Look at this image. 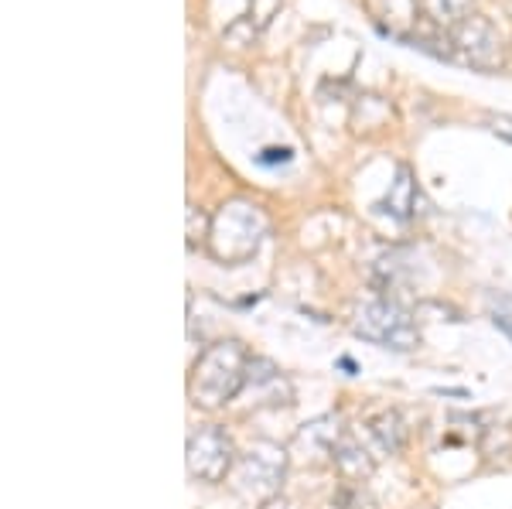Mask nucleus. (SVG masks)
Segmentation results:
<instances>
[{
    "label": "nucleus",
    "mask_w": 512,
    "mask_h": 509,
    "mask_svg": "<svg viewBox=\"0 0 512 509\" xmlns=\"http://www.w3.org/2000/svg\"><path fill=\"white\" fill-rule=\"evenodd\" d=\"M338 438H342L338 417H318V421L304 424V428L297 431L294 448H304L308 455H328V458H332Z\"/></svg>",
    "instance_id": "obj_9"
},
{
    "label": "nucleus",
    "mask_w": 512,
    "mask_h": 509,
    "mask_svg": "<svg viewBox=\"0 0 512 509\" xmlns=\"http://www.w3.org/2000/svg\"><path fill=\"white\" fill-rule=\"evenodd\" d=\"M332 465L349 482L369 479V475H373V458H369V451L362 448V441L355 438V434H342V438H338V445L332 451Z\"/></svg>",
    "instance_id": "obj_7"
},
{
    "label": "nucleus",
    "mask_w": 512,
    "mask_h": 509,
    "mask_svg": "<svg viewBox=\"0 0 512 509\" xmlns=\"http://www.w3.org/2000/svg\"><path fill=\"white\" fill-rule=\"evenodd\" d=\"M352 332L359 335V339L396 349V352H410L420 346L414 315L403 305H396V301H369V305H362L355 311Z\"/></svg>",
    "instance_id": "obj_4"
},
{
    "label": "nucleus",
    "mask_w": 512,
    "mask_h": 509,
    "mask_svg": "<svg viewBox=\"0 0 512 509\" xmlns=\"http://www.w3.org/2000/svg\"><path fill=\"white\" fill-rule=\"evenodd\" d=\"M451 45L454 52H461L468 62L478 65V69H492L499 65V35L482 14H472L468 21H461L458 28L451 31Z\"/></svg>",
    "instance_id": "obj_6"
},
{
    "label": "nucleus",
    "mask_w": 512,
    "mask_h": 509,
    "mask_svg": "<svg viewBox=\"0 0 512 509\" xmlns=\"http://www.w3.org/2000/svg\"><path fill=\"white\" fill-rule=\"evenodd\" d=\"M236 445L226 434V428L219 424H198V428L188 434L185 445V465L188 475L198 482H222L233 475L236 465Z\"/></svg>",
    "instance_id": "obj_5"
},
{
    "label": "nucleus",
    "mask_w": 512,
    "mask_h": 509,
    "mask_svg": "<svg viewBox=\"0 0 512 509\" xmlns=\"http://www.w3.org/2000/svg\"><path fill=\"white\" fill-rule=\"evenodd\" d=\"M287 462H291L287 448L274 445V441H253V445L236 458L229 479H233L239 496H250L263 503V499H270V496H280L277 489L287 475Z\"/></svg>",
    "instance_id": "obj_3"
},
{
    "label": "nucleus",
    "mask_w": 512,
    "mask_h": 509,
    "mask_svg": "<svg viewBox=\"0 0 512 509\" xmlns=\"http://www.w3.org/2000/svg\"><path fill=\"white\" fill-rule=\"evenodd\" d=\"M489 318H492V325L512 342V294H492V298H489Z\"/></svg>",
    "instance_id": "obj_13"
},
{
    "label": "nucleus",
    "mask_w": 512,
    "mask_h": 509,
    "mask_svg": "<svg viewBox=\"0 0 512 509\" xmlns=\"http://www.w3.org/2000/svg\"><path fill=\"white\" fill-rule=\"evenodd\" d=\"M209 226H212V219H205V212H202V209L188 205V246L209 240Z\"/></svg>",
    "instance_id": "obj_14"
},
{
    "label": "nucleus",
    "mask_w": 512,
    "mask_h": 509,
    "mask_svg": "<svg viewBox=\"0 0 512 509\" xmlns=\"http://www.w3.org/2000/svg\"><path fill=\"white\" fill-rule=\"evenodd\" d=\"M492 130L499 137H506V141H512V117H492Z\"/></svg>",
    "instance_id": "obj_16"
},
{
    "label": "nucleus",
    "mask_w": 512,
    "mask_h": 509,
    "mask_svg": "<svg viewBox=\"0 0 512 509\" xmlns=\"http://www.w3.org/2000/svg\"><path fill=\"white\" fill-rule=\"evenodd\" d=\"M414 205H417V182H414V171L403 164V168L396 171V178L390 182L386 199L379 202V209H383L386 216H393V219H410V216H414Z\"/></svg>",
    "instance_id": "obj_10"
},
{
    "label": "nucleus",
    "mask_w": 512,
    "mask_h": 509,
    "mask_svg": "<svg viewBox=\"0 0 512 509\" xmlns=\"http://www.w3.org/2000/svg\"><path fill=\"white\" fill-rule=\"evenodd\" d=\"M369 11L393 38L407 41V28L417 24V0H369Z\"/></svg>",
    "instance_id": "obj_8"
},
{
    "label": "nucleus",
    "mask_w": 512,
    "mask_h": 509,
    "mask_svg": "<svg viewBox=\"0 0 512 509\" xmlns=\"http://www.w3.org/2000/svg\"><path fill=\"white\" fill-rule=\"evenodd\" d=\"M338 509H355V506H342V503H338Z\"/></svg>",
    "instance_id": "obj_18"
},
{
    "label": "nucleus",
    "mask_w": 512,
    "mask_h": 509,
    "mask_svg": "<svg viewBox=\"0 0 512 509\" xmlns=\"http://www.w3.org/2000/svg\"><path fill=\"white\" fill-rule=\"evenodd\" d=\"M250 359L253 356L236 339H222L216 346H209L188 373V400L202 410L226 407L229 400H236L246 390Z\"/></svg>",
    "instance_id": "obj_1"
},
{
    "label": "nucleus",
    "mask_w": 512,
    "mask_h": 509,
    "mask_svg": "<svg viewBox=\"0 0 512 509\" xmlns=\"http://www.w3.org/2000/svg\"><path fill=\"white\" fill-rule=\"evenodd\" d=\"M294 158L291 147H267V151L256 154V164H263V168H277V164H287Z\"/></svg>",
    "instance_id": "obj_15"
},
{
    "label": "nucleus",
    "mask_w": 512,
    "mask_h": 509,
    "mask_svg": "<svg viewBox=\"0 0 512 509\" xmlns=\"http://www.w3.org/2000/svg\"><path fill=\"white\" fill-rule=\"evenodd\" d=\"M270 233V216L260 202L253 199H229L219 205L209 226V253L219 264H250L260 250V243Z\"/></svg>",
    "instance_id": "obj_2"
},
{
    "label": "nucleus",
    "mask_w": 512,
    "mask_h": 509,
    "mask_svg": "<svg viewBox=\"0 0 512 509\" xmlns=\"http://www.w3.org/2000/svg\"><path fill=\"white\" fill-rule=\"evenodd\" d=\"M369 431H373L376 445L383 448L386 455L400 451L403 441H407V428H403V417L396 414V410H383V414H376L373 421H369Z\"/></svg>",
    "instance_id": "obj_11"
},
{
    "label": "nucleus",
    "mask_w": 512,
    "mask_h": 509,
    "mask_svg": "<svg viewBox=\"0 0 512 509\" xmlns=\"http://www.w3.org/2000/svg\"><path fill=\"white\" fill-rule=\"evenodd\" d=\"M420 7H424L427 18L448 31H454L461 21L472 18V0H420Z\"/></svg>",
    "instance_id": "obj_12"
},
{
    "label": "nucleus",
    "mask_w": 512,
    "mask_h": 509,
    "mask_svg": "<svg viewBox=\"0 0 512 509\" xmlns=\"http://www.w3.org/2000/svg\"><path fill=\"white\" fill-rule=\"evenodd\" d=\"M260 509H297L291 499H284V496H270V499H263Z\"/></svg>",
    "instance_id": "obj_17"
}]
</instances>
